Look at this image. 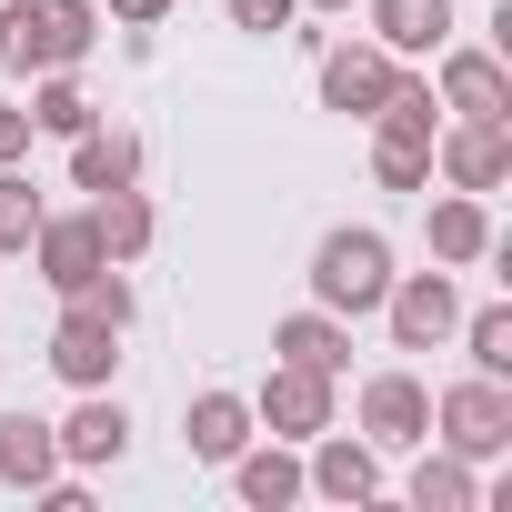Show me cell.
<instances>
[{
    "instance_id": "2",
    "label": "cell",
    "mask_w": 512,
    "mask_h": 512,
    "mask_svg": "<svg viewBox=\"0 0 512 512\" xmlns=\"http://www.w3.org/2000/svg\"><path fill=\"white\" fill-rule=\"evenodd\" d=\"M432 442L462 452V462H502L512 452V382H492V372L442 382L432 392Z\"/></svg>"
},
{
    "instance_id": "23",
    "label": "cell",
    "mask_w": 512,
    "mask_h": 512,
    "mask_svg": "<svg viewBox=\"0 0 512 512\" xmlns=\"http://www.w3.org/2000/svg\"><path fill=\"white\" fill-rule=\"evenodd\" d=\"M31 131H51V141H81L91 121H101V101L81 91V71H31Z\"/></svg>"
},
{
    "instance_id": "21",
    "label": "cell",
    "mask_w": 512,
    "mask_h": 512,
    "mask_svg": "<svg viewBox=\"0 0 512 512\" xmlns=\"http://www.w3.org/2000/svg\"><path fill=\"white\" fill-rule=\"evenodd\" d=\"M121 181H141V131L91 121V131L71 141V191H121Z\"/></svg>"
},
{
    "instance_id": "28",
    "label": "cell",
    "mask_w": 512,
    "mask_h": 512,
    "mask_svg": "<svg viewBox=\"0 0 512 512\" xmlns=\"http://www.w3.org/2000/svg\"><path fill=\"white\" fill-rule=\"evenodd\" d=\"M101 21H121V31H161V21H171V0H111Z\"/></svg>"
},
{
    "instance_id": "13",
    "label": "cell",
    "mask_w": 512,
    "mask_h": 512,
    "mask_svg": "<svg viewBox=\"0 0 512 512\" xmlns=\"http://www.w3.org/2000/svg\"><path fill=\"white\" fill-rule=\"evenodd\" d=\"M111 262V251H101V231H91V211H41V231H31V272L71 302L91 272Z\"/></svg>"
},
{
    "instance_id": "9",
    "label": "cell",
    "mask_w": 512,
    "mask_h": 512,
    "mask_svg": "<svg viewBox=\"0 0 512 512\" xmlns=\"http://www.w3.org/2000/svg\"><path fill=\"white\" fill-rule=\"evenodd\" d=\"M41 362H51V372H61L71 392H101V382L121 372V322H101L91 302H61V322H51Z\"/></svg>"
},
{
    "instance_id": "12",
    "label": "cell",
    "mask_w": 512,
    "mask_h": 512,
    "mask_svg": "<svg viewBox=\"0 0 512 512\" xmlns=\"http://www.w3.org/2000/svg\"><path fill=\"white\" fill-rule=\"evenodd\" d=\"M302 482H312L322 502L362 512V502H382V452H372L362 432H312V442H302Z\"/></svg>"
},
{
    "instance_id": "7",
    "label": "cell",
    "mask_w": 512,
    "mask_h": 512,
    "mask_svg": "<svg viewBox=\"0 0 512 512\" xmlns=\"http://www.w3.org/2000/svg\"><path fill=\"white\" fill-rule=\"evenodd\" d=\"M382 322H392V352H442V342H452V322H462L452 272H442V262H432V272H392Z\"/></svg>"
},
{
    "instance_id": "5",
    "label": "cell",
    "mask_w": 512,
    "mask_h": 512,
    "mask_svg": "<svg viewBox=\"0 0 512 512\" xmlns=\"http://www.w3.org/2000/svg\"><path fill=\"white\" fill-rule=\"evenodd\" d=\"M432 101H442V121H512V71H502V51L442 41V51H432Z\"/></svg>"
},
{
    "instance_id": "24",
    "label": "cell",
    "mask_w": 512,
    "mask_h": 512,
    "mask_svg": "<svg viewBox=\"0 0 512 512\" xmlns=\"http://www.w3.org/2000/svg\"><path fill=\"white\" fill-rule=\"evenodd\" d=\"M452 342L472 352V372L512 382V302H482V312H462V322H452Z\"/></svg>"
},
{
    "instance_id": "17",
    "label": "cell",
    "mask_w": 512,
    "mask_h": 512,
    "mask_svg": "<svg viewBox=\"0 0 512 512\" xmlns=\"http://www.w3.org/2000/svg\"><path fill=\"white\" fill-rule=\"evenodd\" d=\"M272 352H282V362H302V372H332V382H342V372H352V322H342V312H322V302H302V312H282V322H272Z\"/></svg>"
},
{
    "instance_id": "6",
    "label": "cell",
    "mask_w": 512,
    "mask_h": 512,
    "mask_svg": "<svg viewBox=\"0 0 512 512\" xmlns=\"http://www.w3.org/2000/svg\"><path fill=\"white\" fill-rule=\"evenodd\" d=\"M432 181L492 201V191L512 181V121H442V131H432Z\"/></svg>"
},
{
    "instance_id": "3",
    "label": "cell",
    "mask_w": 512,
    "mask_h": 512,
    "mask_svg": "<svg viewBox=\"0 0 512 512\" xmlns=\"http://www.w3.org/2000/svg\"><path fill=\"white\" fill-rule=\"evenodd\" d=\"M312 61H322L312 91H322V111H342V121H372V111L402 91V71H412V61H392L382 41H322Z\"/></svg>"
},
{
    "instance_id": "8",
    "label": "cell",
    "mask_w": 512,
    "mask_h": 512,
    "mask_svg": "<svg viewBox=\"0 0 512 512\" xmlns=\"http://www.w3.org/2000/svg\"><path fill=\"white\" fill-rule=\"evenodd\" d=\"M251 422H262L272 442H312V432H332V372L272 362V372H262V392H251Z\"/></svg>"
},
{
    "instance_id": "22",
    "label": "cell",
    "mask_w": 512,
    "mask_h": 512,
    "mask_svg": "<svg viewBox=\"0 0 512 512\" xmlns=\"http://www.w3.org/2000/svg\"><path fill=\"white\" fill-rule=\"evenodd\" d=\"M61 472V442L41 412H0V492H41Z\"/></svg>"
},
{
    "instance_id": "15",
    "label": "cell",
    "mask_w": 512,
    "mask_h": 512,
    "mask_svg": "<svg viewBox=\"0 0 512 512\" xmlns=\"http://www.w3.org/2000/svg\"><path fill=\"white\" fill-rule=\"evenodd\" d=\"M221 472H231V492H241L251 512H292V502L312 492V482H302V442H262V432H251Z\"/></svg>"
},
{
    "instance_id": "4",
    "label": "cell",
    "mask_w": 512,
    "mask_h": 512,
    "mask_svg": "<svg viewBox=\"0 0 512 512\" xmlns=\"http://www.w3.org/2000/svg\"><path fill=\"white\" fill-rule=\"evenodd\" d=\"M352 422H362L372 452H412V442H432V382L392 362V372H372V382L352 392Z\"/></svg>"
},
{
    "instance_id": "18",
    "label": "cell",
    "mask_w": 512,
    "mask_h": 512,
    "mask_svg": "<svg viewBox=\"0 0 512 512\" xmlns=\"http://www.w3.org/2000/svg\"><path fill=\"white\" fill-rule=\"evenodd\" d=\"M422 462L402 472V502L412 512H482V472L462 462V452H442V442H412Z\"/></svg>"
},
{
    "instance_id": "26",
    "label": "cell",
    "mask_w": 512,
    "mask_h": 512,
    "mask_svg": "<svg viewBox=\"0 0 512 512\" xmlns=\"http://www.w3.org/2000/svg\"><path fill=\"white\" fill-rule=\"evenodd\" d=\"M221 11H231V31L272 41V31H292V21H302V0H221Z\"/></svg>"
},
{
    "instance_id": "30",
    "label": "cell",
    "mask_w": 512,
    "mask_h": 512,
    "mask_svg": "<svg viewBox=\"0 0 512 512\" xmlns=\"http://www.w3.org/2000/svg\"><path fill=\"white\" fill-rule=\"evenodd\" d=\"M302 11H352V0H302Z\"/></svg>"
},
{
    "instance_id": "14",
    "label": "cell",
    "mask_w": 512,
    "mask_h": 512,
    "mask_svg": "<svg viewBox=\"0 0 512 512\" xmlns=\"http://www.w3.org/2000/svg\"><path fill=\"white\" fill-rule=\"evenodd\" d=\"M422 241H432V262L442 272H472V262H492V201L482 191H442V201H422Z\"/></svg>"
},
{
    "instance_id": "27",
    "label": "cell",
    "mask_w": 512,
    "mask_h": 512,
    "mask_svg": "<svg viewBox=\"0 0 512 512\" xmlns=\"http://www.w3.org/2000/svg\"><path fill=\"white\" fill-rule=\"evenodd\" d=\"M31 141H41V131H31V111H21V101H0V171H21V161H31Z\"/></svg>"
},
{
    "instance_id": "11",
    "label": "cell",
    "mask_w": 512,
    "mask_h": 512,
    "mask_svg": "<svg viewBox=\"0 0 512 512\" xmlns=\"http://www.w3.org/2000/svg\"><path fill=\"white\" fill-rule=\"evenodd\" d=\"M51 442H61V472H111V462L131 452V412H121V392H111V382L81 392V402L51 422Z\"/></svg>"
},
{
    "instance_id": "16",
    "label": "cell",
    "mask_w": 512,
    "mask_h": 512,
    "mask_svg": "<svg viewBox=\"0 0 512 512\" xmlns=\"http://www.w3.org/2000/svg\"><path fill=\"white\" fill-rule=\"evenodd\" d=\"M251 432H262V422H251V392H221V382H211V392H191V402H181V452H191V462H211V472H221Z\"/></svg>"
},
{
    "instance_id": "20",
    "label": "cell",
    "mask_w": 512,
    "mask_h": 512,
    "mask_svg": "<svg viewBox=\"0 0 512 512\" xmlns=\"http://www.w3.org/2000/svg\"><path fill=\"white\" fill-rule=\"evenodd\" d=\"M372 41L392 61H432L452 41V0H372Z\"/></svg>"
},
{
    "instance_id": "1",
    "label": "cell",
    "mask_w": 512,
    "mask_h": 512,
    "mask_svg": "<svg viewBox=\"0 0 512 512\" xmlns=\"http://www.w3.org/2000/svg\"><path fill=\"white\" fill-rule=\"evenodd\" d=\"M312 302L322 312H342V322H362V312H382V292H392V241L372 231V221H342V231H322L312 241Z\"/></svg>"
},
{
    "instance_id": "29",
    "label": "cell",
    "mask_w": 512,
    "mask_h": 512,
    "mask_svg": "<svg viewBox=\"0 0 512 512\" xmlns=\"http://www.w3.org/2000/svg\"><path fill=\"white\" fill-rule=\"evenodd\" d=\"M0 71H31V51H21V0H0Z\"/></svg>"
},
{
    "instance_id": "25",
    "label": "cell",
    "mask_w": 512,
    "mask_h": 512,
    "mask_svg": "<svg viewBox=\"0 0 512 512\" xmlns=\"http://www.w3.org/2000/svg\"><path fill=\"white\" fill-rule=\"evenodd\" d=\"M41 191H31V171H0V262H11V251H31V231H41Z\"/></svg>"
},
{
    "instance_id": "10",
    "label": "cell",
    "mask_w": 512,
    "mask_h": 512,
    "mask_svg": "<svg viewBox=\"0 0 512 512\" xmlns=\"http://www.w3.org/2000/svg\"><path fill=\"white\" fill-rule=\"evenodd\" d=\"M21 51L31 71H81L101 51V0H21Z\"/></svg>"
},
{
    "instance_id": "19",
    "label": "cell",
    "mask_w": 512,
    "mask_h": 512,
    "mask_svg": "<svg viewBox=\"0 0 512 512\" xmlns=\"http://www.w3.org/2000/svg\"><path fill=\"white\" fill-rule=\"evenodd\" d=\"M91 231H101V251H111V262L131 272L141 251L161 241V211H151V191H141V181H121V191H91Z\"/></svg>"
}]
</instances>
